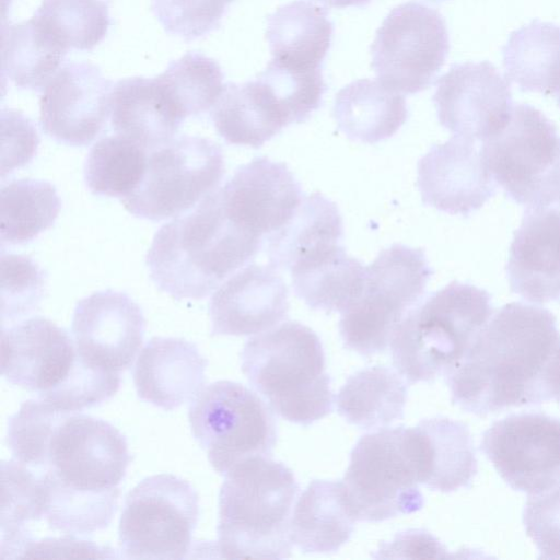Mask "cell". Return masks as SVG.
<instances>
[{"label": "cell", "instance_id": "obj_47", "mask_svg": "<svg viewBox=\"0 0 560 560\" xmlns=\"http://www.w3.org/2000/svg\"><path fill=\"white\" fill-rule=\"evenodd\" d=\"M328 8H348V7H364L371 2V0H317Z\"/></svg>", "mask_w": 560, "mask_h": 560}, {"label": "cell", "instance_id": "obj_23", "mask_svg": "<svg viewBox=\"0 0 560 560\" xmlns=\"http://www.w3.org/2000/svg\"><path fill=\"white\" fill-rule=\"evenodd\" d=\"M110 125L148 151L173 139L185 119L158 78L133 77L113 85Z\"/></svg>", "mask_w": 560, "mask_h": 560}, {"label": "cell", "instance_id": "obj_3", "mask_svg": "<svg viewBox=\"0 0 560 560\" xmlns=\"http://www.w3.org/2000/svg\"><path fill=\"white\" fill-rule=\"evenodd\" d=\"M224 476L219 494L221 557H290L292 506L300 490L293 471L258 455L236 464Z\"/></svg>", "mask_w": 560, "mask_h": 560}, {"label": "cell", "instance_id": "obj_11", "mask_svg": "<svg viewBox=\"0 0 560 560\" xmlns=\"http://www.w3.org/2000/svg\"><path fill=\"white\" fill-rule=\"evenodd\" d=\"M224 170L223 152L215 142L182 136L149 151L141 183L121 202L140 219L176 218L215 190Z\"/></svg>", "mask_w": 560, "mask_h": 560}, {"label": "cell", "instance_id": "obj_12", "mask_svg": "<svg viewBox=\"0 0 560 560\" xmlns=\"http://www.w3.org/2000/svg\"><path fill=\"white\" fill-rule=\"evenodd\" d=\"M131 460L122 433L109 422L78 412L57 424L48 445L44 488L54 492L106 494L120 491Z\"/></svg>", "mask_w": 560, "mask_h": 560}, {"label": "cell", "instance_id": "obj_29", "mask_svg": "<svg viewBox=\"0 0 560 560\" xmlns=\"http://www.w3.org/2000/svg\"><path fill=\"white\" fill-rule=\"evenodd\" d=\"M416 427L422 445V485L441 492L468 487L477 474V458L467 424L435 417Z\"/></svg>", "mask_w": 560, "mask_h": 560}, {"label": "cell", "instance_id": "obj_8", "mask_svg": "<svg viewBox=\"0 0 560 560\" xmlns=\"http://www.w3.org/2000/svg\"><path fill=\"white\" fill-rule=\"evenodd\" d=\"M480 154L506 196L527 209L560 206V133L529 104L513 106L508 125Z\"/></svg>", "mask_w": 560, "mask_h": 560}, {"label": "cell", "instance_id": "obj_25", "mask_svg": "<svg viewBox=\"0 0 560 560\" xmlns=\"http://www.w3.org/2000/svg\"><path fill=\"white\" fill-rule=\"evenodd\" d=\"M211 116L228 143L254 149L290 125L272 90L258 75L244 83H226Z\"/></svg>", "mask_w": 560, "mask_h": 560}, {"label": "cell", "instance_id": "obj_43", "mask_svg": "<svg viewBox=\"0 0 560 560\" xmlns=\"http://www.w3.org/2000/svg\"><path fill=\"white\" fill-rule=\"evenodd\" d=\"M523 523L540 552L539 558L560 559V481L528 497Z\"/></svg>", "mask_w": 560, "mask_h": 560}, {"label": "cell", "instance_id": "obj_36", "mask_svg": "<svg viewBox=\"0 0 560 560\" xmlns=\"http://www.w3.org/2000/svg\"><path fill=\"white\" fill-rule=\"evenodd\" d=\"M147 149L115 135L96 141L85 164L84 179L94 195L126 198L141 183L147 167Z\"/></svg>", "mask_w": 560, "mask_h": 560}, {"label": "cell", "instance_id": "obj_30", "mask_svg": "<svg viewBox=\"0 0 560 560\" xmlns=\"http://www.w3.org/2000/svg\"><path fill=\"white\" fill-rule=\"evenodd\" d=\"M509 81L523 92H560V25L534 20L513 31L502 47Z\"/></svg>", "mask_w": 560, "mask_h": 560}, {"label": "cell", "instance_id": "obj_34", "mask_svg": "<svg viewBox=\"0 0 560 560\" xmlns=\"http://www.w3.org/2000/svg\"><path fill=\"white\" fill-rule=\"evenodd\" d=\"M1 559H15L32 538L25 525L44 517V486L38 474L15 459L1 463Z\"/></svg>", "mask_w": 560, "mask_h": 560}, {"label": "cell", "instance_id": "obj_32", "mask_svg": "<svg viewBox=\"0 0 560 560\" xmlns=\"http://www.w3.org/2000/svg\"><path fill=\"white\" fill-rule=\"evenodd\" d=\"M342 236V218L336 203L313 192L302 199L284 225L267 237L269 265L277 270H291L312 252L339 244Z\"/></svg>", "mask_w": 560, "mask_h": 560}, {"label": "cell", "instance_id": "obj_13", "mask_svg": "<svg viewBox=\"0 0 560 560\" xmlns=\"http://www.w3.org/2000/svg\"><path fill=\"white\" fill-rule=\"evenodd\" d=\"M448 51V32L442 14L409 1L395 7L376 31L371 66L387 88L416 94L434 83Z\"/></svg>", "mask_w": 560, "mask_h": 560}, {"label": "cell", "instance_id": "obj_31", "mask_svg": "<svg viewBox=\"0 0 560 560\" xmlns=\"http://www.w3.org/2000/svg\"><path fill=\"white\" fill-rule=\"evenodd\" d=\"M407 381L395 369L374 365L348 377L336 397L338 413L363 430H378L402 419Z\"/></svg>", "mask_w": 560, "mask_h": 560}, {"label": "cell", "instance_id": "obj_17", "mask_svg": "<svg viewBox=\"0 0 560 560\" xmlns=\"http://www.w3.org/2000/svg\"><path fill=\"white\" fill-rule=\"evenodd\" d=\"M71 330L86 360L120 373L131 366L142 346L145 319L126 293L104 290L77 303Z\"/></svg>", "mask_w": 560, "mask_h": 560}, {"label": "cell", "instance_id": "obj_7", "mask_svg": "<svg viewBox=\"0 0 560 560\" xmlns=\"http://www.w3.org/2000/svg\"><path fill=\"white\" fill-rule=\"evenodd\" d=\"M432 275L422 248L393 244L383 249L365 267L361 296L341 313L345 347L364 357L386 350L405 315L422 300Z\"/></svg>", "mask_w": 560, "mask_h": 560}, {"label": "cell", "instance_id": "obj_35", "mask_svg": "<svg viewBox=\"0 0 560 560\" xmlns=\"http://www.w3.org/2000/svg\"><path fill=\"white\" fill-rule=\"evenodd\" d=\"M2 246L23 244L50 228L61 201L54 185L37 179H15L1 188Z\"/></svg>", "mask_w": 560, "mask_h": 560}, {"label": "cell", "instance_id": "obj_24", "mask_svg": "<svg viewBox=\"0 0 560 560\" xmlns=\"http://www.w3.org/2000/svg\"><path fill=\"white\" fill-rule=\"evenodd\" d=\"M332 34L327 11L312 0L289 2L267 18L271 60L291 70H320Z\"/></svg>", "mask_w": 560, "mask_h": 560}, {"label": "cell", "instance_id": "obj_27", "mask_svg": "<svg viewBox=\"0 0 560 560\" xmlns=\"http://www.w3.org/2000/svg\"><path fill=\"white\" fill-rule=\"evenodd\" d=\"M332 115L347 138L376 143L393 137L406 122L405 97L380 80L360 79L335 96Z\"/></svg>", "mask_w": 560, "mask_h": 560}, {"label": "cell", "instance_id": "obj_38", "mask_svg": "<svg viewBox=\"0 0 560 560\" xmlns=\"http://www.w3.org/2000/svg\"><path fill=\"white\" fill-rule=\"evenodd\" d=\"M34 18L68 50H92L112 24L103 0H43Z\"/></svg>", "mask_w": 560, "mask_h": 560}, {"label": "cell", "instance_id": "obj_4", "mask_svg": "<svg viewBox=\"0 0 560 560\" xmlns=\"http://www.w3.org/2000/svg\"><path fill=\"white\" fill-rule=\"evenodd\" d=\"M241 369L252 387L284 420L310 425L332 411L330 376L319 337L285 322L247 340Z\"/></svg>", "mask_w": 560, "mask_h": 560}, {"label": "cell", "instance_id": "obj_14", "mask_svg": "<svg viewBox=\"0 0 560 560\" xmlns=\"http://www.w3.org/2000/svg\"><path fill=\"white\" fill-rule=\"evenodd\" d=\"M480 448L502 479L528 495L560 481V419L540 413H512L482 434Z\"/></svg>", "mask_w": 560, "mask_h": 560}, {"label": "cell", "instance_id": "obj_51", "mask_svg": "<svg viewBox=\"0 0 560 560\" xmlns=\"http://www.w3.org/2000/svg\"><path fill=\"white\" fill-rule=\"evenodd\" d=\"M234 1V0H233Z\"/></svg>", "mask_w": 560, "mask_h": 560}, {"label": "cell", "instance_id": "obj_37", "mask_svg": "<svg viewBox=\"0 0 560 560\" xmlns=\"http://www.w3.org/2000/svg\"><path fill=\"white\" fill-rule=\"evenodd\" d=\"M156 78L184 118L209 110L224 88L220 65L198 51L172 61Z\"/></svg>", "mask_w": 560, "mask_h": 560}, {"label": "cell", "instance_id": "obj_41", "mask_svg": "<svg viewBox=\"0 0 560 560\" xmlns=\"http://www.w3.org/2000/svg\"><path fill=\"white\" fill-rule=\"evenodd\" d=\"M46 287L44 270L28 256L1 255V320L13 322L35 310Z\"/></svg>", "mask_w": 560, "mask_h": 560}, {"label": "cell", "instance_id": "obj_20", "mask_svg": "<svg viewBox=\"0 0 560 560\" xmlns=\"http://www.w3.org/2000/svg\"><path fill=\"white\" fill-rule=\"evenodd\" d=\"M289 290L277 269L248 265L229 277L209 303L212 336H250L287 318Z\"/></svg>", "mask_w": 560, "mask_h": 560}, {"label": "cell", "instance_id": "obj_45", "mask_svg": "<svg viewBox=\"0 0 560 560\" xmlns=\"http://www.w3.org/2000/svg\"><path fill=\"white\" fill-rule=\"evenodd\" d=\"M374 558L429 559L446 558L444 546L423 529H410L399 533L390 542H383L373 555Z\"/></svg>", "mask_w": 560, "mask_h": 560}, {"label": "cell", "instance_id": "obj_18", "mask_svg": "<svg viewBox=\"0 0 560 560\" xmlns=\"http://www.w3.org/2000/svg\"><path fill=\"white\" fill-rule=\"evenodd\" d=\"M219 191L228 217L260 237L284 225L303 199L287 164L266 156L238 166Z\"/></svg>", "mask_w": 560, "mask_h": 560}, {"label": "cell", "instance_id": "obj_5", "mask_svg": "<svg viewBox=\"0 0 560 560\" xmlns=\"http://www.w3.org/2000/svg\"><path fill=\"white\" fill-rule=\"evenodd\" d=\"M493 313L491 295L452 281L413 306L390 341L393 364L409 384L445 376Z\"/></svg>", "mask_w": 560, "mask_h": 560}, {"label": "cell", "instance_id": "obj_9", "mask_svg": "<svg viewBox=\"0 0 560 560\" xmlns=\"http://www.w3.org/2000/svg\"><path fill=\"white\" fill-rule=\"evenodd\" d=\"M188 419L195 439L221 475L246 458L269 456L278 439L271 407L257 392L232 381L203 386L190 401Z\"/></svg>", "mask_w": 560, "mask_h": 560}, {"label": "cell", "instance_id": "obj_6", "mask_svg": "<svg viewBox=\"0 0 560 560\" xmlns=\"http://www.w3.org/2000/svg\"><path fill=\"white\" fill-rule=\"evenodd\" d=\"M340 482L357 521L382 522L421 510L416 427L382 428L362 435Z\"/></svg>", "mask_w": 560, "mask_h": 560}, {"label": "cell", "instance_id": "obj_10", "mask_svg": "<svg viewBox=\"0 0 560 560\" xmlns=\"http://www.w3.org/2000/svg\"><path fill=\"white\" fill-rule=\"evenodd\" d=\"M199 514L198 492L187 480L173 474L144 478L125 499L118 527L121 557L185 558Z\"/></svg>", "mask_w": 560, "mask_h": 560}, {"label": "cell", "instance_id": "obj_22", "mask_svg": "<svg viewBox=\"0 0 560 560\" xmlns=\"http://www.w3.org/2000/svg\"><path fill=\"white\" fill-rule=\"evenodd\" d=\"M208 360L183 338H151L132 370L138 397L164 410L191 401L205 383Z\"/></svg>", "mask_w": 560, "mask_h": 560}, {"label": "cell", "instance_id": "obj_39", "mask_svg": "<svg viewBox=\"0 0 560 560\" xmlns=\"http://www.w3.org/2000/svg\"><path fill=\"white\" fill-rule=\"evenodd\" d=\"M67 413L39 398L23 401L8 421L7 443L13 459L40 472L51 435Z\"/></svg>", "mask_w": 560, "mask_h": 560}, {"label": "cell", "instance_id": "obj_44", "mask_svg": "<svg viewBox=\"0 0 560 560\" xmlns=\"http://www.w3.org/2000/svg\"><path fill=\"white\" fill-rule=\"evenodd\" d=\"M1 178L27 164L36 154L39 137L34 122L23 113L1 110Z\"/></svg>", "mask_w": 560, "mask_h": 560}, {"label": "cell", "instance_id": "obj_42", "mask_svg": "<svg viewBox=\"0 0 560 560\" xmlns=\"http://www.w3.org/2000/svg\"><path fill=\"white\" fill-rule=\"evenodd\" d=\"M233 0H151V8L173 35L190 42L218 28Z\"/></svg>", "mask_w": 560, "mask_h": 560}, {"label": "cell", "instance_id": "obj_49", "mask_svg": "<svg viewBox=\"0 0 560 560\" xmlns=\"http://www.w3.org/2000/svg\"><path fill=\"white\" fill-rule=\"evenodd\" d=\"M556 101L558 106L560 107V92L556 95Z\"/></svg>", "mask_w": 560, "mask_h": 560}, {"label": "cell", "instance_id": "obj_15", "mask_svg": "<svg viewBox=\"0 0 560 560\" xmlns=\"http://www.w3.org/2000/svg\"><path fill=\"white\" fill-rule=\"evenodd\" d=\"M432 101L440 124L474 142L498 135L513 109L510 82L487 60L452 65L439 78Z\"/></svg>", "mask_w": 560, "mask_h": 560}, {"label": "cell", "instance_id": "obj_40", "mask_svg": "<svg viewBox=\"0 0 560 560\" xmlns=\"http://www.w3.org/2000/svg\"><path fill=\"white\" fill-rule=\"evenodd\" d=\"M258 77L270 86L290 124L306 121L320 107L327 91L323 69L291 70L270 60Z\"/></svg>", "mask_w": 560, "mask_h": 560}, {"label": "cell", "instance_id": "obj_46", "mask_svg": "<svg viewBox=\"0 0 560 560\" xmlns=\"http://www.w3.org/2000/svg\"><path fill=\"white\" fill-rule=\"evenodd\" d=\"M118 558L109 547L96 545L92 541L79 540L73 537L44 538L27 542L22 558Z\"/></svg>", "mask_w": 560, "mask_h": 560}, {"label": "cell", "instance_id": "obj_21", "mask_svg": "<svg viewBox=\"0 0 560 560\" xmlns=\"http://www.w3.org/2000/svg\"><path fill=\"white\" fill-rule=\"evenodd\" d=\"M512 292L534 303L560 300V210L527 209L510 246Z\"/></svg>", "mask_w": 560, "mask_h": 560}, {"label": "cell", "instance_id": "obj_19", "mask_svg": "<svg viewBox=\"0 0 560 560\" xmlns=\"http://www.w3.org/2000/svg\"><path fill=\"white\" fill-rule=\"evenodd\" d=\"M417 186L424 205L468 217L497 192L475 142L458 136L433 144L418 161Z\"/></svg>", "mask_w": 560, "mask_h": 560}, {"label": "cell", "instance_id": "obj_28", "mask_svg": "<svg viewBox=\"0 0 560 560\" xmlns=\"http://www.w3.org/2000/svg\"><path fill=\"white\" fill-rule=\"evenodd\" d=\"M355 522L340 481L313 480L292 512L291 538L304 552H336L350 539Z\"/></svg>", "mask_w": 560, "mask_h": 560}, {"label": "cell", "instance_id": "obj_1", "mask_svg": "<svg viewBox=\"0 0 560 560\" xmlns=\"http://www.w3.org/2000/svg\"><path fill=\"white\" fill-rule=\"evenodd\" d=\"M452 402L477 416L538 405L560 393V332L553 314L503 305L445 375Z\"/></svg>", "mask_w": 560, "mask_h": 560}, {"label": "cell", "instance_id": "obj_26", "mask_svg": "<svg viewBox=\"0 0 560 560\" xmlns=\"http://www.w3.org/2000/svg\"><path fill=\"white\" fill-rule=\"evenodd\" d=\"M295 295L317 311L343 313L362 294L365 267L339 244L316 249L291 268Z\"/></svg>", "mask_w": 560, "mask_h": 560}, {"label": "cell", "instance_id": "obj_33", "mask_svg": "<svg viewBox=\"0 0 560 560\" xmlns=\"http://www.w3.org/2000/svg\"><path fill=\"white\" fill-rule=\"evenodd\" d=\"M68 49L34 16L1 30L2 75L20 89L39 91L52 79Z\"/></svg>", "mask_w": 560, "mask_h": 560}, {"label": "cell", "instance_id": "obj_16", "mask_svg": "<svg viewBox=\"0 0 560 560\" xmlns=\"http://www.w3.org/2000/svg\"><path fill=\"white\" fill-rule=\"evenodd\" d=\"M113 83L90 62H71L59 69L39 98L43 131L71 147L90 144L105 127L110 113Z\"/></svg>", "mask_w": 560, "mask_h": 560}, {"label": "cell", "instance_id": "obj_2", "mask_svg": "<svg viewBox=\"0 0 560 560\" xmlns=\"http://www.w3.org/2000/svg\"><path fill=\"white\" fill-rule=\"evenodd\" d=\"M262 237L224 211L219 187L155 233L145 257L150 278L176 300H200L250 261Z\"/></svg>", "mask_w": 560, "mask_h": 560}, {"label": "cell", "instance_id": "obj_48", "mask_svg": "<svg viewBox=\"0 0 560 560\" xmlns=\"http://www.w3.org/2000/svg\"><path fill=\"white\" fill-rule=\"evenodd\" d=\"M425 1H429V2H432V3H441V2H444V1H447V0H425Z\"/></svg>", "mask_w": 560, "mask_h": 560}, {"label": "cell", "instance_id": "obj_50", "mask_svg": "<svg viewBox=\"0 0 560 560\" xmlns=\"http://www.w3.org/2000/svg\"><path fill=\"white\" fill-rule=\"evenodd\" d=\"M557 398H558V400L560 401V393H559V395H558V397H557Z\"/></svg>", "mask_w": 560, "mask_h": 560}]
</instances>
